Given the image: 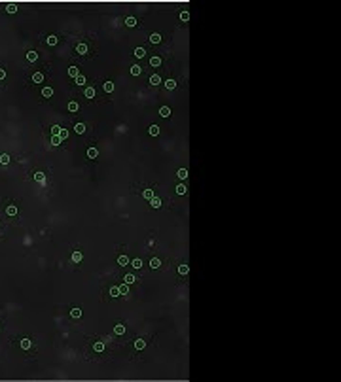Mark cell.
<instances>
[{"label": "cell", "mask_w": 341, "mask_h": 382, "mask_svg": "<svg viewBox=\"0 0 341 382\" xmlns=\"http://www.w3.org/2000/svg\"><path fill=\"white\" fill-rule=\"evenodd\" d=\"M42 97H45V99H49V97H53V89H51L49 85H45L44 89H42Z\"/></svg>", "instance_id": "cell-1"}, {"label": "cell", "mask_w": 341, "mask_h": 382, "mask_svg": "<svg viewBox=\"0 0 341 382\" xmlns=\"http://www.w3.org/2000/svg\"><path fill=\"white\" fill-rule=\"evenodd\" d=\"M159 115H161V117H169V115H171V108H169V106H161V108H159Z\"/></svg>", "instance_id": "cell-2"}, {"label": "cell", "mask_w": 341, "mask_h": 382, "mask_svg": "<svg viewBox=\"0 0 341 382\" xmlns=\"http://www.w3.org/2000/svg\"><path fill=\"white\" fill-rule=\"evenodd\" d=\"M32 82H34V83H42V82H44V74H42V72H34V74H32Z\"/></svg>", "instance_id": "cell-3"}, {"label": "cell", "mask_w": 341, "mask_h": 382, "mask_svg": "<svg viewBox=\"0 0 341 382\" xmlns=\"http://www.w3.org/2000/svg\"><path fill=\"white\" fill-rule=\"evenodd\" d=\"M97 155H99V150H97V148H93V146H91L89 150H87V157H89V159H95Z\"/></svg>", "instance_id": "cell-4"}, {"label": "cell", "mask_w": 341, "mask_h": 382, "mask_svg": "<svg viewBox=\"0 0 341 382\" xmlns=\"http://www.w3.org/2000/svg\"><path fill=\"white\" fill-rule=\"evenodd\" d=\"M176 176L180 178V180H186V178H188V168H178V170H176Z\"/></svg>", "instance_id": "cell-5"}, {"label": "cell", "mask_w": 341, "mask_h": 382, "mask_svg": "<svg viewBox=\"0 0 341 382\" xmlns=\"http://www.w3.org/2000/svg\"><path fill=\"white\" fill-rule=\"evenodd\" d=\"M133 55H135L136 59H142V57L146 55V49H144V47H136V49H135V53H133Z\"/></svg>", "instance_id": "cell-6"}, {"label": "cell", "mask_w": 341, "mask_h": 382, "mask_svg": "<svg viewBox=\"0 0 341 382\" xmlns=\"http://www.w3.org/2000/svg\"><path fill=\"white\" fill-rule=\"evenodd\" d=\"M150 83H152V85H159V83H161V76H159V74H152Z\"/></svg>", "instance_id": "cell-7"}, {"label": "cell", "mask_w": 341, "mask_h": 382, "mask_svg": "<svg viewBox=\"0 0 341 382\" xmlns=\"http://www.w3.org/2000/svg\"><path fill=\"white\" fill-rule=\"evenodd\" d=\"M150 202H152V206H154V208H161V199H159V197L154 195V197L150 199Z\"/></svg>", "instance_id": "cell-8"}, {"label": "cell", "mask_w": 341, "mask_h": 382, "mask_svg": "<svg viewBox=\"0 0 341 382\" xmlns=\"http://www.w3.org/2000/svg\"><path fill=\"white\" fill-rule=\"evenodd\" d=\"M76 51H78L80 55H85V53H87V44H78V46H76Z\"/></svg>", "instance_id": "cell-9"}, {"label": "cell", "mask_w": 341, "mask_h": 382, "mask_svg": "<svg viewBox=\"0 0 341 382\" xmlns=\"http://www.w3.org/2000/svg\"><path fill=\"white\" fill-rule=\"evenodd\" d=\"M82 259H83V254H82V252H74V254H72V261H74V263H80Z\"/></svg>", "instance_id": "cell-10"}, {"label": "cell", "mask_w": 341, "mask_h": 382, "mask_svg": "<svg viewBox=\"0 0 341 382\" xmlns=\"http://www.w3.org/2000/svg\"><path fill=\"white\" fill-rule=\"evenodd\" d=\"M118 288H119V295H127V293H129V284L123 282L121 286H118Z\"/></svg>", "instance_id": "cell-11"}, {"label": "cell", "mask_w": 341, "mask_h": 382, "mask_svg": "<svg viewBox=\"0 0 341 382\" xmlns=\"http://www.w3.org/2000/svg\"><path fill=\"white\" fill-rule=\"evenodd\" d=\"M135 348H136V350H144V348H146V342L142 341V339H136V341H135Z\"/></svg>", "instance_id": "cell-12"}, {"label": "cell", "mask_w": 341, "mask_h": 382, "mask_svg": "<svg viewBox=\"0 0 341 382\" xmlns=\"http://www.w3.org/2000/svg\"><path fill=\"white\" fill-rule=\"evenodd\" d=\"M114 333H116V335H123V333H125V325H123V323H118V325L114 327Z\"/></svg>", "instance_id": "cell-13"}, {"label": "cell", "mask_w": 341, "mask_h": 382, "mask_svg": "<svg viewBox=\"0 0 341 382\" xmlns=\"http://www.w3.org/2000/svg\"><path fill=\"white\" fill-rule=\"evenodd\" d=\"M68 76H70V78H78V76H80V70H78L76 66H70V68H68Z\"/></svg>", "instance_id": "cell-14"}, {"label": "cell", "mask_w": 341, "mask_h": 382, "mask_svg": "<svg viewBox=\"0 0 341 382\" xmlns=\"http://www.w3.org/2000/svg\"><path fill=\"white\" fill-rule=\"evenodd\" d=\"M118 265H121V267L129 265V257H127V255H119V257H118Z\"/></svg>", "instance_id": "cell-15"}, {"label": "cell", "mask_w": 341, "mask_h": 382, "mask_svg": "<svg viewBox=\"0 0 341 382\" xmlns=\"http://www.w3.org/2000/svg\"><path fill=\"white\" fill-rule=\"evenodd\" d=\"M161 64V57H157V55H154L150 59V66H159Z\"/></svg>", "instance_id": "cell-16"}, {"label": "cell", "mask_w": 341, "mask_h": 382, "mask_svg": "<svg viewBox=\"0 0 341 382\" xmlns=\"http://www.w3.org/2000/svg\"><path fill=\"white\" fill-rule=\"evenodd\" d=\"M135 280H136V278H135V274H125V276H123V282H125V284H129V286H131V284L135 282Z\"/></svg>", "instance_id": "cell-17"}, {"label": "cell", "mask_w": 341, "mask_h": 382, "mask_svg": "<svg viewBox=\"0 0 341 382\" xmlns=\"http://www.w3.org/2000/svg\"><path fill=\"white\" fill-rule=\"evenodd\" d=\"M74 131H76L78 134H83V132H85V125H83V123H76V127H74Z\"/></svg>", "instance_id": "cell-18"}, {"label": "cell", "mask_w": 341, "mask_h": 382, "mask_svg": "<svg viewBox=\"0 0 341 382\" xmlns=\"http://www.w3.org/2000/svg\"><path fill=\"white\" fill-rule=\"evenodd\" d=\"M6 214H8V216H15V214H17V206L9 204L8 208H6Z\"/></svg>", "instance_id": "cell-19"}, {"label": "cell", "mask_w": 341, "mask_h": 382, "mask_svg": "<svg viewBox=\"0 0 341 382\" xmlns=\"http://www.w3.org/2000/svg\"><path fill=\"white\" fill-rule=\"evenodd\" d=\"M159 265H161V259H159V257H152V259H150V267L152 269H157Z\"/></svg>", "instance_id": "cell-20"}, {"label": "cell", "mask_w": 341, "mask_h": 382, "mask_svg": "<svg viewBox=\"0 0 341 382\" xmlns=\"http://www.w3.org/2000/svg\"><path fill=\"white\" fill-rule=\"evenodd\" d=\"M34 180H36V182H40V184H44V182H45V174H44V172H36V174H34Z\"/></svg>", "instance_id": "cell-21"}, {"label": "cell", "mask_w": 341, "mask_h": 382, "mask_svg": "<svg viewBox=\"0 0 341 382\" xmlns=\"http://www.w3.org/2000/svg\"><path fill=\"white\" fill-rule=\"evenodd\" d=\"M102 89H104L106 93H112V91H114V83H112V82H104V85H102Z\"/></svg>", "instance_id": "cell-22"}, {"label": "cell", "mask_w": 341, "mask_h": 382, "mask_svg": "<svg viewBox=\"0 0 341 382\" xmlns=\"http://www.w3.org/2000/svg\"><path fill=\"white\" fill-rule=\"evenodd\" d=\"M31 344H32L31 339H23V341H21V348H23V350H28V348H31Z\"/></svg>", "instance_id": "cell-23"}, {"label": "cell", "mask_w": 341, "mask_h": 382, "mask_svg": "<svg viewBox=\"0 0 341 382\" xmlns=\"http://www.w3.org/2000/svg\"><path fill=\"white\" fill-rule=\"evenodd\" d=\"M93 350L95 352H104V342H95V344H93Z\"/></svg>", "instance_id": "cell-24"}, {"label": "cell", "mask_w": 341, "mask_h": 382, "mask_svg": "<svg viewBox=\"0 0 341 382\" xmlns=\"http://www.w3.org/2000/svg\"><path fill=\"white\" fill-rule=\"evenodd\" d=\"M142 197H144L146 200H150L152 197H154V191H152V189H144V191H142Z\"/></svg>", "instance_id": "cell-25"}, {"label": "cell", "mask_w": 341, "mask_h": 382, "mask_svg": "<svg viewBox=\"0 0 341 382\" xmlns=\"http://www.w3.org/2000/svg\"><path fill=\"white\" fill-rule=\"evenodd\" d=\"M148 132H150L152 136H157V134H159V127H157V125H152V127L148 129Z\"/></svg>", "instance_id": "cell-26"}, {"label": "cell", "mask_w": 341, "mask_h": 382, "mask_svg": "<svg viewBox=\"0 0 341 382\" xmlns=\"http://www.w3.org/2000/svg\"><path fill=\"white\" fill-rule=\"evenodd\" d=\"M125 25H127V27H131V28L136 27V19H135V17H127V19H125Z\"/></svg>", "instance_id": "cell-27"}, {"label": "cell", "mask_w": 341, "mask_h": 382, "mask_svg": "<svg viewBox=\"0 0 341 382\" xmlns=\"http://www.w3.org/2000/svg\"><path fill=\"white\" fill-rule=\"evenodd\" d=\"M150 42H152V44H159V42H161V36H159L157 32H154V34L150 36Z\"/></svg>", "instance_id": "cell-28"}, {"label": "cell", "mask_w": 341, "mask_h": 382, "mask_svg": "<svg viewBox=\"0 0 341 382\" xmlns=\"http://www.w3.org/2000/svg\"><path fill=\"white\" fill-rule=\"evenodd\" d=\"M140 72H142L140 66H136V64H135V66H131V74H133V76H140Z\"/></svg>", "instance_id": "cell-29"}, {"label": "cell", "mask_w": 341, "mask_h": 382, "mask_svg": "<svg viewBox=\"0 0 341 382\" xmlns=\"http://www.w3.org/2000/svg\"><path fill=\"white\" fill-rule=\"evenodd\" d=\"M110 295H112V297H119V288L112 286V288H110Z\"/></svg>", "instance_id": "cell-30"}, {"label": "cell", "mask_w": 341, "mask_h": 382, "mask_svg": "<svg viewBox=\"0 0 341 382\" xmlns=\"http://www.w3.org/2000/svg\"><path fill=\"white\" fill-rule=\"evenodd\" d=\"M36 59H38V53H34V51H28L27 53V61L32 63V61H36Z\"/></svg>", "instance_id": "cell-31"}, {"label": "cell", "mask_w": 341, "mask_h": 382, "mask_svg": "<svg viewBox=\"0 0 341 382\" xmlns=\"http://www.w3.org/2000/svg\"><path fill=\"white\" fill-rule=\"evenodd\" d=\"M129 263H131L135 269H140V267H142V259H138V257H136V259H133V261H129Z\"/></svg>", "instance_id": "cell-32"}, {"label": "cell", "mask_w": 341, "mask_h": 382, "mask_svg": "<svg viewBox=\"0 0 341 382\" xmlns=\"http://www.w3.org/2000/svg\"><path fill=\"white\" fill-rule=\"evenodd\" d=\"M6 11H8V13H15V11H17V6H15V4H8V6H6Z\"/></svg>", "instance_id": "cell-33"}, {"label": "cell", "mask_w": 341, "mask_h": 382, "mask_svg": "<svg viewBox=\"0 0 341 382\" xmlns=\"http://www.w3.org/2000/svg\"><path fill=\"white\" fill-rule=\"evenodd\" d=\"M85 97H87V99H93V97H95V89H93V87H87V89H85Z\"/></svg>", "instance_id": "cell-34"}, {"label": "cell", "mask_w": 341, "mask_h": 382, "mask_svg": "<svg viewBox=\"0 0 341 382\" xmlns=\"http://www.w3.org/2000/svg\"><path fill=\"white\" fill-rule=\"evenodd\" d=\"M178 273H180V274H188V273H190V267H188V265H180V267H178Z\"/></svg>", "instance_id": "cell-35"}, {"label": "cell", "mask_w": 341, "mask_h": 382, "mask_svg": "<svg viewBox=\"0 0 341 382\" xmlns=\"http://www.w3.org/2000/svg\"><path fill=\"white\" fill-rule=\"evenodd\" d=\"M70 316H72V318H80V316H82V310H80V308H72V310H70Z\"/></svg>", "instance_id": "cell-36"}, {"label": "cell", "mask_w": 341, "mask_h": 382, "mask_svg": "<svg viewBox=\"0 0 341 382\" xmlns=\"http://www.w3.org/2000/svg\"><path fill=\"white\" fill-rule=\"evenodd\" d=\"M0 163H2V165H8V163H9V155H8V153H2V155H0Z\"/></svg>", "instance_id": "cell-37"}, {"label": "cell", "mask_w": 341, "mask_h": 382, "mask_svg": "<svg viewBox=\"0 0 341 382\" xmlns=\"http://www.w3.org/2000/svg\"><path fill=\"white\" fill-rule=\"evenodd\" d=\"M186 191H188L186 186H182V184H180V186H176V193H178V195H186Z\"/></svg>", "instance_id": "cell-38"}, {"label": "cell", "mask_w": 341, "mask_h": 382, "mask_svg": "<svg viewBox=\"0 0 341 382\" xmlns=\"http://www.w3.org/2000/svg\"><path fill=\"white\" fill-rule=\"evenodd\" d=\"M165 87H167V89H174V87H176V82H174V80H167V82H165Z\"/></svg>", "instance_id": "cell-39"}, {"label": "cell", "mask_w": 341, "mask_h": 382, "mask_svg": "<svg viewBox=\"0 0 341 382\" xmlns=\"http://www.w3.org/2000/svg\"><path fill=\"white\" fill-rule=\"evenodd\" d=\"M59 144H61L59 134H53V136H51V146H59Z\"/></svg>", "instance_id": "cell-40"}, {"label": "cell", "mask_w": 341, "mask_h": 382, "mask_svg": "<svg viewBox=\"0 0 341 382\" xmlns=\"http://www.w3.org/2000/svg\"><path fill=\"white\" fill-rule=\"evenodd\" d=\"M68 110H70V112H78V102H74V100L68 102Z\"/></svg>", "instance_id": "cell-41"}, {"label": "cell", "mask_w": 341, "mask_h": 382, "mask_svg": "<svg viewBox=\"0 0 341 382\" xmlns=\"http://www.w3.org/2000/svg\"><path fill=\"white\" fill-rule=\"evenodd\" d=\"M45 42H47L49 46H55V44H57L59 40H57V36H47V40H45Z\"/></svg>", "instance_id": "cell-42"}, {"label": "cell", "mask_w": 341, "mask_h": 382, "mask_svg": "<svg viewBox=\"0 0 341 382\" xmlns=\"http://www.w3.org/2000/svg\"><path fill=\"white\" fill-rule=\"evenodd\" d=\"M188 19H190V11H186V9H184V11L180 13V21H188Z\"/></svg>", "instance_id": "cell-43"}, {"label": "cell", "mask_w": 341, "mask_h": 382, "mask_svg": "<svg viewBox=\"0 0 341 382\" xmlns=\"http://www.w3.org/2000/svg\"><path fill=\"white\" fill-rule=\"evenodd\" d=\"M59 138H61V140H64V138H68V131H64V129H61V131H59Z\"/></svg>", "instance_id": "cell-44"}, {"label": "cell", "mask_w": 341, "mask_h": 382, "mask_svg": "<svg viewBox=\"0 0 341 382\" xmlns=\"http://www.w3.org/2000/svg\"><path fill=\"white\" fill-rule=\"evenodd\" d=\"M76 83H78V85H83V83H85V76H82V74H80V76L76 78Z\"/></svg>", "instance_id": "cell-45"}, {"label": "cell", "mask_w": 341, "mask_h": 382, "mask_svg": "<svg viewBox=\"0 0 341 382\" xmlns=\"http://www.w3.org/2000/svg\"><path fill=\"white\" fill-rule=\"evenodd\" d=\"M59 131H61L59 125H53V127H51V132H53V134H59Z\"/></svg>", "instance_id": "cell-46"}, {"label": "cell", "mask_w": 341, "mask_h": 382, "mask_svg": "<svg viewBox=\"0 0 341 382\" xmlns=\"http://www.w3.org/2000/svg\"><path fill=\"white\" fill-rule=\"evenodd\" d=\"M4 78H6V70L0 68V80H4Z\"/></svg>", "instance_id": "cell-47"}]
</instances>
